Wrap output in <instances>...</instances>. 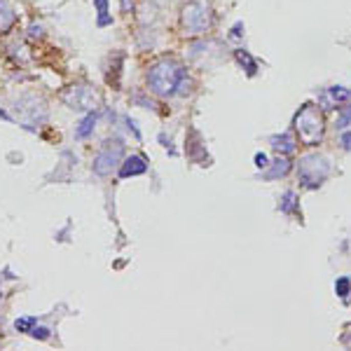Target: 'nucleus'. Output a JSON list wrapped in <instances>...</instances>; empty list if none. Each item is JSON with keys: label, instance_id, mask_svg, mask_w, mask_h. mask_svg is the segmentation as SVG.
Returning <instances> with one entry per match:
<instances>
[{"label": "nucleus", "instance_id": "1", "mask_svg": "<svg viewBox=\"0 0 351 351\" xmlns=\"http://www.w3.org/2000/svg\"><path fill=\"white\" fill-rule=\"evenodd\" d=\"M185 75V68L173 59H162L157 61L152 68L148 71V84L150 92L162 96V99H169L171 94H175L181 77Z\"/></svg>", "mask_w": 351, "mask_h": 351}, {"label": "nucleus", "instance_id": "2", "mask_svg": "<svg viewBox=\"0 0 351 351\" xmlns=\"http://www.w3.org/2000/svg\"><path fill=\"white\" fill-rule=\"evenodd\" d=\"M295 129L300 134V141L307 145H316L323 136V117L318 113L316 105L304 103L300 113L295 115Z\"/></svg>", "mask_w": 351, "mask_h": 351}, {"label": "nucleus", "instance_id": "3", "mask_svg": "<svg viewBox=\"0 0 351 351\" xmlns=\"http://www.w3.org/2000/svg\"><path fill=\"white\" fill-rule=\"evenodd\" d=\"M297 173H300V181L304 187L309 190H316L318 185H323V181L330 173V162L323 155H304L297 164Z\"/></svg>", "mask_w": 351, "mask_h": 351}, {"label": "nucleus", "instance_id": "4", "mask_svg": "<svg viewBox=\"0 0 351 351\" xmlns=\"http://www.w3.org/2000/svg\"><path fill=\"white\" fill-rule=\"evenodd\" d=\"M181 24H183V28H185L187 35L204 33V31L211 26V10H209V5H206V3H199V0L187 3V5L183 7Z\"/></svg>", "mask_w": 351, "mask_h": 351}, {"label": "nucleus", "instance_id": "5", "mask_svg": "<svg viewBox=\"0 0 351 351\" xmlns=\"http://www.w3.org/2000/svg\"><path fill=\"white\" fill-rule=\"evenodd\" d=\"M63 101H66L68 108L80 110V113H92L96 105H99V94L96 89L89 87V84H73L63 92Z\"/></svg>", "mask_w": 351, "mask_h": 351}, {"label": "nucleus", "instance_id": "6", "mask_svg": "<svg viewBox=\"0 0 351 351\" xmlns=\"http://www.w3.org/2000/svg\"><path fill=\"white\" fill-rule=\"evenodd\" d=\"M122 155H124V143H122L120 138H115V141H105V145L101 148V152L94 157V173H99V175L113 173V169L120 164Z\"/></svg>", "mask_w": 351, "mask_h": 351}, {"label": "nucleus", "instance_id": "7", "mask_svg": "<svg viewBox=\"0 0 351 351\" xmlns=\"http://www.w3.org/2000/svg\"><path fill=\"white\" fill-rule=\"evenodd\" d=\"M14 110H17V115L26 122V124H24L26 129H33L31 124L47 120V105H45V101L38 99V96H24L21 101H17Z\"/></svg>", "mask_w": 351, "mask_h": 351}, {"label": "nucleus", "instance_id": "8", "mask_svg": "<svg viewBox=\"0 0 351 351\" xmlns=\"http://www.w3.org/2000/svg\"><path fill=\"white\" fill-rule=\"evenodd\" d=\"M148 171V162L138 155H131V157H126L120 166V178H131V175H141Z\"/></svg>", "mask_w": 351, "mask_h": 351}, {"label": "nucleus", "instance_id": "9", "mask_svg": "<svg viewBox=\"0 0 351 351\" xmlns=\"http://www.w3.org/2000/svg\"><path fill=\"white\" fill-rule=\"evenodd\" d=\"M269 143H272V148L276 150L279 155H291L295 152V138L291 136V134H276V136L269 138Z\"/></svg>", "mask_w": 351, "mask_h": 351}, {"label": "nucleus", "instance_id": "10", "mask_svg": "<svg viewBox=\"0 0 351 351\" xmlns=\"http://www.w3.org/2000/svg\"><path fill=\"white\" fill-rule=\"evenodd\" d=\"M288 171H291V159H288V157L283 155V157H279V159L274 162V164H272V169H269L267 173L262 175V178H265V181H276V178L286 175Z\"/></svg>", "mask_w": 351, "mask_h": 351}, {"label": "nucleus", "instance_id": "11", "mask_svg": "<svg viewBox=\"0 0 351 351\" xmlns=\"http://www.w3.org/2000/svg\"><path fill=\"white\" fill-rule=\"evenodd\" d=\"M94 126H96V113H87V117H84L80 124H77L75 129V138H89L94 134Z\"/></svg>", "mask_w": 351, "mask_h": 351}, {"label": "nucleus", "instance_id": "12", "mask_svg": "<svg viewBox=\"0 0 351 351\" xmlns=\"http://www.w3.org/2000/svg\"><path fill=\"white\" fill-rule=\"evenodd\" d=\"M14 21H17L14 10L7 5V0H0V33H3V31H7V28H10Z\"/></svg>", "mask_w": 351, "mask_h": 351}, {"label": "nucleus", "instance_id": "13", "mask_svg": "<svg viewBox=\"0 0 351 351\" xmlns=\"http://www.w3.org/2000/svg\"><path fill=\"white\" fill-rule=\"evenodd\" d=\"M234 56H236V61H239V63H242V66L246 68L248 75H255V73H258V61L253 59V56L248 54L246 50H236Z\"/></svg>", "mask_w": 351, "mask_h": 351}, {"label": "nucleus", "instance_id": "14", "mask_svg": "<svg viewBox=\"0 0 351 351\" xmlns=\"http://www.w3.org/2000/svg\"><path fill=\"white\" fill-rule=\"evenodd\" d=\"M281 213H295L297 211V197H295V192H286L283 194V199H281Z\"/></svg>", "mask_w": 351, "mask_h": 351}, {"label": "nucleus", "instance_id": "15", "mask_svg": "<svg viewBox=\"0 0 351 351\" xmlns=\"http://www.w3.org/2000/svg\"><path fill=\"white\" fill-rule=\"evenodd\" d=\"M351 124V103L344 105V108L340 110V115H337V122H335V126L337 129H344V126Z\"/></svg>", "mask_w": 351, "mask_h": 351}, {"label": "nucleus", "instance_id": "16", "mask_svg": "<svg viewBox=\"0 0 351 351\" xmlns=\"http://www.w3.org/2000/svg\"><path fill=\"white\" fill-rule=\"evenodd\" d=\"M335 293L340 297H346L351 293V281L346 279V276H342V279H337L335 281Z\"/></svg>", "mask_w": 351, "mask_h": 351}, {"label": "nucleus", "instance_id": "17", "mask_svg": "<svg viewBox=\"0 0 351 351\" xmlns=\"http://www.w3.org/2000/svg\"><path fill=\"white\" fill-rule=\"evenodd\" d=\"M35 325V318L33 316H24V318H17L14 321V328L19 330V333H31V328Z\"/></svg>", "mask_w": 351, "mask_h": 351}, {"label": "nucleus", "instance_id": "18", "mask_svg": "<svg viewBox=\"0 0 351 351\" xmlns=\"http://www.w3.org/2000/svg\"><path fill=\"white\" fill-rule=\"evenodd\" d=\"M328 94L333 96L335 101H346L351 96V92H349V89H344V87H330Z\"/></svg>", "mask_w": 351, "mask_h": 351}, {"label": "nucleus", "instance_id": "19", "mask_svg": "<svg viewBox=\"0 0 351 351\" xmlns=\"http://www.w3.org/2000/svg\"><path fill=\"white\" fill-rule=\"evenodd\" d=\"M31 335H33L35 340H47V337H50V328H45V325H33V328H31Z\"/></svg>", "mask_w": 351, "mask_h": 351}, {"label": "nucleus", "instance_id": "20", "mask_svg": "<svg viewBox=\"0 0 351 351\" xmlns=\"http://www.w3.org/2000/svg\"><path fill=\"white\" fill-rule=\"evenodd\" d=\"M190 84H192V82H190V77H187V73H185V75L181 77V82H178V89H175V94H181V96H185V94L190 92Z\"/></svg>", "mask_w": 351, "mask_h": 351}, {"label": "nucleus", "instance_id": "21", "mask_svg": "<svg viewBox=\"0 0 351 351\" xmlns=\"http://www.w3.org/2000/svg\"><path fill=\"white\" fill-rule=\"evenodd\" d=\"M267 164H269L267 155H265V152H258V155H255V166H258V169H265Z\"/></svg>", "mask_w": 351, "mask_h": 351}, {"label": "nucleus", "instance_id": "22", "mask_svg": "<svg viewBox=\"0 0 351 351\" xmlns=\"http://www.w3.org/2000/svg\"><path fill=\"white\" fill-rule=\"evenodd\" d=\"M94 7L99 14H103V12H108V0H94Z\"/></svg>", "mask_w": 351, "mask_h": 351}, {"label": "nucleus", "instance_id": "23", "mask_svg": "<svg viewBox=\"0 0 351 351\" xmlns=\"http://www.w3.org/2000/svg\"><path fill=\"white\" fill-rule=\"evenodd\" d=\"M242 35H244V24L239 21V24H234V28H232L230 38H242Z\"/></svg>", "mask_w": 351, "mask_h": 351}, {"label": "nucleus", "instance_id": "24", "mask_svg": "<svg viewBox=\"0 0 351 351\" xmlns=\"http://www.w3.org/2000/svg\"><path fill=\"white\" fill-rule=\"evenodd\" d=\"M126 126H129V131L134 134L136 138H141V131H138V126H136V122L131 120V117H126Z\"/></svg>", "mask_w": 351, "mask_h": 351}, {"label": "nucleus", "instance_id": "25", "mask_svg": "<svg viewBox=\"0 0 351 351\" xmlns=\"http://www.w3.org/2000/svg\"><path fill=\"white\" fill-rule=\"evenodd\" d=\"M110 24H113V17H110V14H99V26L103 28V26H110Z\"/></svg>", "mask_w": 351, "mask_h": 351}, {"label": "nucleus", "instance_id": "26", "mask_svg": "<svg viewBox=\"0 0 351 351\" xmlns=\"http://www.w3.org/2000/svg\"><path fill=\"white\" fill-rule=\"evenodd\" d=\"M28 35H31V38H42V28L33 24V26H31V31H28Z\"/></svg>", "mask_w": 351, "mask_h": 351}, {"label": "nucleus", "instance_id": "27", "mask_svg": "<svg viewBox=\"0 0 351 351\" xmlns=\"http://www.w3.org/2000/svg\"><path fill=\"white\" fill-rule=\"evenodd\" d=\"M342 145H344L346 150H351V131H346L344 136H342Z\"/></svg>", "mask_w": 351, "mask_h": 351}, {"label": "nucleus", "instance_id": "28", "mask_svg": "<svg viewBox=\"0 0 351 351\" xmlns=\"http://www.w3.org/2000/svg\"><path fill=\"white\" fill-rule=\"evenodd\" d=\"M122 10H124V12H131L134 10V0H122Z\"/></svg>", "mask_w": 351, "mask_h": 351}]
</instances>
